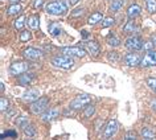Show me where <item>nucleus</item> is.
I'll return each instance as SVG.
<instances>
[{
	"label": "nucleus",
	"mask_w": 156,
	"mask_h": 140,
	"mask_svg": "<svg viewBox=\"0 0 156 140\" xmlns=\"http://www.w3.org/2000/svg\"><path fill=\"white\" fill-rule=\"evenodd\" d=\"M45 12L48 15H53V16H62L68 12V7H66L65 2L56 0V2H50L45 5Z\"/></svg>",
	"instance_id": "f257e3e1"
},
{
	"label": "nucleus",
	"mask_w": 156,
	"mask_h": 140,
	"mask_svg": "<svg viewBox=\"0 0 156 140\" xmlns=\"http://www.w3.org/2000/svg\"><path fill=\"white\" fill-rule=\"evenodd\" d=\"M61 53L62 56L66 57H76V58H83L86 56V50L81 46H65V48H61Z\"/></svg>",
	"instance_id": "f03ea898"
},
{
	"label": "nucleus",
	"mask_w": 156,
	"mask_h": 140,
	"mask_svg": "<svg viewBox=\"0 0 156 140\" xmlns=\"http://www.w3.org/2000/svg\"><path fill=\"white\" fill-rule=\"evenodd\" d=\"M48 104H49L48 96H41L40 99L32 102V104H30V112H32V114H44Z\"/></svg>",
	"instance_id": "7ed1b4c3"
},
{
	"label": "nucleus",
	"mask_w": 156,
	"mask_h": 140,
	"mask_svg": "<svg viewBox=\"0 0 156 140\" xmlns=\"http://www.w3.org/2000/svg\"><path fill=\"white\" fill-rule=\"evenodd\" d=\"M90 100H91V98H90V95H87V94L78 95L77 98L70 103V108H73V110H81V108L89 106Z\"/></svg>",
	"instance_id": "20e7f679"
},
{
	"label": "nucleus",
	"mask_w": 156,
	"mask_h": 140,
	"mask_svg": "<svg viewBox=\"0 0 156 140\" xmlns=\"http://www.w3.org/2000/svg\"><path fill=\"white\" fill-rule=\"evenodd\" d=\"M52 64L57 68H61V69H65L68 70L70 68H73L74 65V61L72 60L70 57H66V56H58V57H54L52 60Z\"/></svg>",
	"instance_id": "39448f33"
},
{
	"label": "nucleus",
	"mask_w": 156,
	"mask_h": 140,
	"mask_svg": "<svg viewBox=\"0 0 156 140\" xmlns=\"http://www.w3.org/2000/svg\"><path fill=\"white\" fill-rule=\"evenodd\" d=\"M27 70H28V62H25V61L13 62V64L9 66V73L13 75H17V77L27 73Z\"/></svg>",
	"instance_id": "423d86ee"
},
{
	"label": "nucleus",
	"mask_w": 156,
	"mask_h": 140,
	"mask_svg": "<svg viewBox=\"0 0 156 140\" xmlns=\"http://www.w3.org/2000/svg\"><path fill=\"white\" fill-rule=\"evenodd\" d=\"M140 68H150V66H156V52L155 50H148L144 54L140 62Z\"/></svg>",
	"instance_id": "0eeeda50"
},
{
	"label": "nucleus",
	"mask_w": 156,
	"mask_h": 140,
	"mask_svg": "<svg viewBox=\"0 0 156 140\" xmlns=\"http://www.w3.org/2000/svg\"><path fill=\"white\" fill-rule=\"evenodd\" d=\"M23 56H24L28 61H37L42 57V52L40 49H36V48H25L24 52H23Z\"/></svg>",
	"instance_id": "6e6552de"
},
{
	"label": "nucleus",
	"mask_w": 156,
	"mask_h": 140,
	"mask_svg": "<svg viewBox=\"0 0 156 140\" xmlns=\"http://www.w3.org/2000/svg\"><path fill=\"white\" fill-rule=\"evenodd\" d=\"M116 132H118V122H116V120H110V122L106 124L103 136L106 139H110V138H112V136L116 134Z\"/></svg>",
	"instance_id": "1a4fd4ad"
},
{
	"label": "nucleus",
	"mask_w": 156,
	"mask_h": 140,
	"mask_svg": "<svg viewBox=\"0 0 156 140\" xmlns=\"http://www.w3.org/2000/svg\"><path fill=\"white\" fill-rule=\"evenodd\" d=\"M126 48L128 50H140L143 48V41L139 37H130L126 41Z\"/></svg>",
	"instance_id": "9d476101"
},
{
	"label": "nucleus",
	"mask_w": 156,
	"mask_h": 140,
	"mask_svg": "<svg viewBox=\"0 0 156 140\" xmlns=\"http://www.w3.org/2000/svg\"><path fill=\"white\" fill-rule=\"evenodd\" d=\"M41 98V91L37 90V89H30V90L25 91L24 95H23V99L25 102H34V100Z\"/></svg>",
	"instance_id": "9b49d317"
},
{
	"label": "nucleus",
	"mask_w": 156,
	"mask_h": 140,
	"mask_svg": "<svg viewBox=\"0 0 156 140\" xmlns=\"http://www.w3.org/2000/svg\"><path fill=\"white\" fill-rule=\"evenodd\" d=\"M124 62L128 65V66H131V68H134V66H138L140 65V62H142V60H140V57L138 56V54H135V53H128L126 57H124Z\"/></svg>",
	"instance_id": "f8f14e48"
},
{
	"label": "nucleus",
	"mask_w": 156,
	"mask_h": 140,
	"mask_svg": "<svg viewBox=\"0 0 156 140\" xmlns=\"http://www.w3.org/2000/svg\"><path fill=\"white\" fill-rule=\"evenodd\" d=\"M58 110L57 108H50V110L48 111H45L44 114H41V119H42V122H45V123H48L50 122V120H54L58 116Z\"/></svg>",
	"instance_id": "ddd939ff"
},
{
	"label": "nucleus",
	"mask_w": 156,
	"mask_h": 140,
	"mask_svg": "<svg viewBox=\"0 0 156 140\" xmlns=\"http://www.w3.org/2000/svg\"><path fill=\"white\" fill-rule=\"evenodd\" d=\"M36 78L33 74H29V73H24V74L19 75L17 77V82L19 85H21V86H28V85H30L33 82V79Z\"/></svg>",
	"instance_id": "4468645a"
},
{
	"label": "nucleus",
	"mask_w": 156,
	"mask_h": 140,
	"mask_svg": "<svg viewBox=\"0 0 156 140\" xmlns=\"http://www.w3.org/2000/svg\"><path fill=\"white\" fill-rule=\"evenodd\" d=\"M86 49H87V52L91 54L93 57H97L99 54V44L97 41H89L87 44H86Z\"/></svg>",
	"instance_id": "2eb2a0df"
},
{
	"label": "nucleus",
	"mask_w": 156,
	"mask_h": 140,
	"mask_svg": "<svg viewBox=\"0 0 156 140\" xmlns=\"http://www.w3.org/2000/svg\"><path fill=\"white\" fill-rule=\"evenodd\" d=\"M140 12H142V8H140V5L139 4H131L130 7H128V9H127V16L131 19H135V17H138Z\"/></svg>",
	"instance_id": "dca6fc26"
},
{
	"label": "nucleus",
	"mask_w": 156,
	"mask_h": 140,
	"mask_svg": "<svg viewBox=\"0 0 156 140\" xmlns=\"http://www.w3.org/2000/svg\"><path fill=\"white\" fill-rule=\"evenodd\" d=\"M48 32L52 34L53 37H57V36H60V34L62 33V26L58 24V23H52V24L49 25V28H48Z\"/></svg>",
	"instance_id": "f3484780"
},
{
	"label": "nucleus",
	"mask_w": 156,
	"mask_h": 140,
	"mask_svg": "<svg viewBox=\"0 0 156 140\" xmlns=\"http://www.w3.org/2000/svg\"><path fill=\"white\" fill-rule=\"evenodd\" d=\"M21 11H23V7L19 4V3H15V4L8 7V9H7V15H8V16H17Z\"/></svg>",
	"instance_id": "a211bd4d"
},
{
	"label": "nucleus",
	"mask_w": 156,
	"mask_h": 140,
	"mask_svg": "<svg viewBox=\"0 0 156 140\" xmlns=\"http://www.w3.org/2000/svg\"><path fill=\"white\" fill-rule=\"evenodd\" d=\"M28 26L30 29H38L40 28V17L37 16V15H33V16H30L28 19Z\"/></svg>",
	"instance_id": "6ab92c4d"
},
{
	"label": "nucleus",
	"mask_w": 156,
	"mask_h": 140,
	"mask_svg": "<svg viewBox=\"0 0 156 140\" xmlns=\"http://www.w3.org/2000/svg\"><path fill=\"white\" fill-rule=\"evenodd\" d=\"M101 20H103V15L101 12H95V13H93L91 16L87 19V23L90 25H95L97 23H99Z\"/></svg>",
	"instance_id": "aec40b11"
},
{
	"label": "nucleus",
	"mask_w": 156,
	"mask_h": 140,
	"mask_svg": "<svg viewBox=\"0 0 156 140\" xmlns=\"http://www.w3.org/2000/svg\"><path fill=\"white\" fill-rule=\"evenodd\" d=\"M23 130H24V134L25 136H28V138H33V136H36V128L33 126H30V124H25L24 127H23Z\"/></svg>",
	"instance_id": "412c9836"
},
{
	"label": "nucleus",
	"mask_w": 156,
	"mask_h": 140,
	"mask_svg": "<svg viewBox=\"0 0 156 140\" xmlns=\"http://www.w3.org/2000/svg\"><path fill=\"white\" fill-rule=\"evenodd\" d=\"M24 23H25V16L24 15H20L16 20H15V28H16L17 30H21L23 28H24Z\"/></svg>",
	"instance_id": "4be33fe9"
},
{
	"label": "nucleus",
	"mask_w": 156,
	"mask_h": 140,
	"mask_svg": "<svg viewBox=\"0 0 156 140\" xmlns=\"http://www.w3.org/2000/svg\"><path fill=\"white\" fill-rule=\"evenodd\" d=\"M142 136L144 139H148V140H152L155 138V132L151 130V128H143L142 130Z\"/></svg>",
	"instance_id": "5701e85b"
},
{
	"label": "nucleus",
	"mask_w": 156,
	"mask_h": 140,
	"mask_svg": "<svg viewBox=\"0 0 156 140\" xmlns=\"http://www.w3.org/2000/svg\"><path fill=\"white\" fill-rule=\"evenodd\" d=\"M122 7H123V0H112L110 9L112 11V12H116V11H119Z\"/></svg>",
	"instance_id": "b1692460"
},
{
	"label": "nucleus",
	"mask_w": 156,
	"mask_h": 140,
	"mask_svg": "<svg viewBox=\"0 0 156 140\" xmlns=\"http://www.w3.org/2000/svg\"><path fill=\"white\" fill-rule=\"evenodd\" d=\"M135 29H136V24L134 23V20L128 21L127 24L124 25V28H123V30H124V32H127V33H131V32H134Z\"/></svg>",
	"instance_id": "393cba45"
},
{
	"label": "nucleus",
	"mask_w": 156,
	"mask_h": 140,
	"mask_svg": "<svg viewBox=\"0 0 156 140\" xmlns=\"http://www.w3.org/2000/svg\"><path fill=\"white\" fill-rule=\"evenodd\" d=\"M94 112H95V107L93 106V104H89V106H86V108H85L83 115H85V118H90V116L94 115Z\"/></svg>",
	"instance_id": "a878e982"
},
{
	"label": "nucleus",
	"mask_w": 156,
	"mask_h": 140,
	"mask_svg": "<svg viewBox=\"0 0 156 140\" xmlns=\"http://www.w3.org/2000/svg\"><path fill=\"white\" fill-rule=\"evenodd\" d=\"M147 11L150 13L156 12V0H147Z\"/></svg>",
	"instance_id": "bb28decb"
},
{
	"label": "nucleus",
	"mask_w": 156,
	"mask_h": 140,
	"mask_svg": "<svg viewBox=\"0 0 156 140\" xmlns=\"http://www.w3.org/2000/svg\"><path fill=\"white\" fill-rule=\"evenodd\" d=\"M29 40H32V33H30L29 30H23L20 33V41L25 42V41H29Z\"/></svg>",
	"instance_id": "cd10ccee"
},
{
	"label": "nucleus",
	"mask_w": 156,
	"mask_h": 140,
	"mask_svg": "<svg viewBox=\"0 0 156 140\" xmlns=\"http://www.w3.org/2000/svg\"><path fill=\"white\" fill-rule=\"evenodd\" d=\"M107 42L110 46H119L120 45V40L116 36H110L107 38Z\"/></svg>",
	"instance_id": "c85d7f7f"
},
{
	"label": "nucleus",
	"mask_w": 156,
	"mask_h": 140,
	"mask_svg": "<svg viewBox=\"0 0 156 140\" xmlns=\"http://www.w3.org/2000/svg\"><path fill=\"white\" fill-rule=\"evenodd\" d=\"M8 106H9V102H8V99L3 96V98L0 99V110H2L3 112H4V111H7V108H8Z\"/></svg>",
	"instance_id": "c756f323"
},
{
	"label": "nucleus",
	"mask_w": 156,
	"mask_h": 140,
	"mask_svg": "<svg viewBox=\"0 0 156 140\" xmlns=\"http://www.w3.org/2000/svg\"><path fill=\"white\" fill-rule=\"evenodd\" d=\"M114 24V19L112 17H105L102 20V26L103 28H108V26H111Z\"/></svg>",
	"instance_id": "7c9ffc66"
},
{
	"label": "nucleus",
	"mask_w": 156,
	"mask_h": 140,
	"mask_svg": "<svg viewBox=\"0 0 156 140\" xmlns=\"http://www.w3.org/2000/svg\"><path fill=\"white\" fill-rule=\"evenodd\" d=\"M147 85L151 87V90L156 94V78H147Z\"/></svg>",
	"instance_id": "2f4dec72"
},
{
	"label": "nucleus",
	"mask_w": 156,
	"mask_h": 140,
	"mask_svg": "<svg viewBox=\"0 0 156 140\" xmlns=\"http://www.w3.org/2000/svg\"><path fill=\"white\" fill-rule=\"evenodd\" d=\"M118 58H119V56H118V53L116 52H112V53L107 54V60H110V61H116Z\"/></svg>",
	"instance_id": "473e14b6"
},
{
	"label": "nucleus",
	"mask_w": 156,
	"mask_h": 140,
	"mask_svg": "<svg viewBox=\"0 0 156 140\" xmlns=\"http://www.w3.org/2000/svg\"><path fill=\"white\" fill-rule=\"evenodd\" d=\"M154 46H155V44L152 41H148V42H144V44H143V48L146 49L147 52H148V50H151V49H154Z\"/></svg>",
	"instance_id": "72a5a7b5"
},
{
	"label": "nucleus",
	"mask_w": 156,
	"mask_h": 140,
	"mask_svg": "<svg viewBox=\"0 0 156 140\" xmlns=\"http://www.w3.org/2000/svg\"><path fill=\"white\" fill-rule=\"evenodd\" d=\"M15 123H16L17 126H23L24 123H29V120L27 119V118H17V119H16V122H15Z\"/></svg>",
	"instance_id": "f704fd0d"
},
{
	"label": "nucleus",
	"mask_w": 156,
	"mask_h": 140,
	"mask_svg": "<svg viewBox=\"0 0 156 140\" xmlns=\"http://www.w3.org/2000/svg\"><path fill=\"white\" fill-rule=\"evenodd\" d=\"M42 5H44V0H34V2H33V7H34V8H41V7Z\"/></svg>",
	"instance_id": "c9c22d12"
},
{
	"label": "nucleus",
	"mask_w": 156,
	"mask_h": 140,
	"mask_svg": "<svg viewBox=\"0 0 156 140\" xmlns=\"http://www.w3.org/2000/svg\"><path fill=\"white\" fill-rule=\"evenodd\" d=\"M83 8H78V9H76V11H74V12L72 13V16H74V17H76V16H78V15H82L83 13Z\"/></svg>",
	"instance_id": "e433bc0d"
},
{
	"label": "nucleus",
	"mask_w": 156,
	"mask_h": 140,
	"mask_svg": "<svg viewBox=\"0 0 156 140\" xmlns=\"http://www.w3.org/2000/svg\"><path fill=\"white\" fill-rule=\"evenodd\" d=\"M151 108L152 110H156V98L151 100Z\"/></svg>",
	"instance_id": "4c0bfd02"
},
{
	"label": "nucleus",
	"mask_w": 156,
	"mask_h": 140,
	"mask_svg": "<svg viewBox=\"0 0 156 140\" xmlns=\"http://www.w3.org/2000/svg\"><path fill=\"white\" fill-rule=\"evenodd\" d=\"M78 2H80V0H69V4H70V7H73V5H76Z\"/></svg>",
	"instance_id": "58836bf2"
},
{
	"label": "nucleus",
	"mask_w": 156,
	"mask_h": 140,
	"mask_svg": "<svg viewBox=\"0 0 156 140\" xmlns=\"http://www.w3.org/2000/svg\"><path fill=\"white\" fill-rule=\"evenodd\" d=\"M151 41H152V42H154V44H155V46H156V34H155V36H152V38H151Z\"/></svg>",
	"instance_id": "ea45409f"
},
{
	"label": "nucleus",
	"mask_w": 156,
	"mask_h": 140,
	"mask_svg": "<svg viewBox=\"0 0 156 140\" xmlns=\"http://www.w3.org/2000/svg\"><path fill=\"white\" fill-rule=\"evenodd\" d=\"M0 89H2V93L4 91V89H5V87H4V83H2V85H0Z\"/></svg>",
	"instance_id": "a19ab883"
},
{
	"label": "nucleus",
	"mask_w": 156,
	"mask_h": 140,
	"mask_svg": "<svg viewBox=\"0 0 156 140\" xmlns=\"http://www.w3.org/2000/svg\"><path fill=\"white\" fill-rule=\"evenodd\" d=\"M9 2L12 3V4H15V3H19V2H20V0H9Z\"/></svg>",
	"instance_id": "79ce46f5"
},
{
	"label": "nucleus",
	"mask_w": 156,
	"mask_h": 140,
	"mask_svg": "<svg viewBox=\"0 0 156 140\" xmlns=\"http://www.w3.org/2000/svg\"><path fill=\"white\" fill-rule=\"evenodd\" d=\"M124 140H136V139H135V138H126Z\"/></svg>",
	"instance_id": "37998d69"
}]
</instances>
